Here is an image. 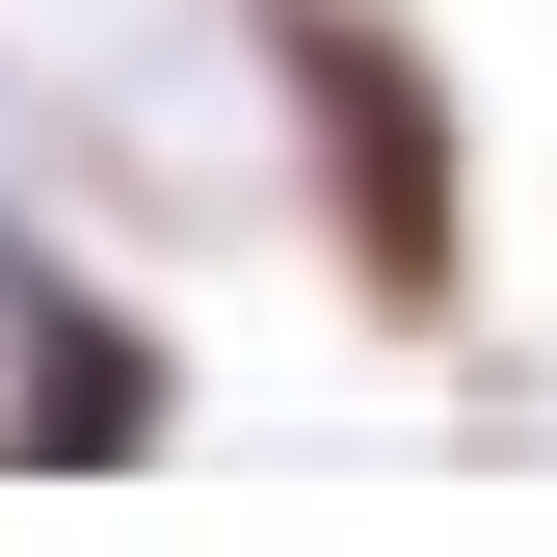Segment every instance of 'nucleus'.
<instances>
[{
    "label": "nucleus",
    "mask_w": 557,
    "mask_h": 557,
    "mask_svg": "<svg viewBox=\"0 0 557 557\" xmlns=\"http://www.w3.org/2000/svg\"><path fill=\"white\" fill-rule=\"evenodd\" d=\"M160 425H186V372L81 293V265H53V293L0 319V451H27V478H107V451H160Z\"/></svg>",
    "instance_id": "2"
},
{
    "label": "nucleus",
    "mask_w": 557,
    "mask_h": 557,
    "mask_svg": "<svg viewBox=\"0 0 557 557\" xmlns=\"http://www.w3.org/2000/svg\"><path fill=\"white\" fill-rule=\"evenodd\" d=\"M27 293H53V239H27V213H0V319H27Z\"/></svg>",
    "instance_id": "3"
},
{
    "label": "nucleus",
    "mask_w": 557,
    "mask_h": 557,
    "mask_svg": "<svg viewBox=\"0 0 557 557\" xmlns=\"http://www.w3.org/2000/svg\"><path fill=\"white\" fill-rule=\"evenodd\" d=\"M239 27H265V107H293V160H319L345 293H372L398 345H451L478 319V160H451L425 27H398V0H239Z\"/></svg>",
    "instance_id": "1"
}]
</instances>
